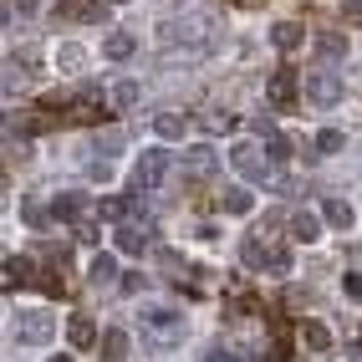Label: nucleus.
<instances>
[{"label":"nucleus","mask_w":362,"mask_h":362,"mask_svg":"<svg viewBox=\"0 0 362 362\" xmlns=\"http://www.w3.org/2000/svg\"><path fill=\"white\" fill-rule=\"evenodd\" d=\"M342 11L347 16H362V0H342Z\"/></svg>","instance_id":"38"},{"label":"nucleus","mask_w":362,"mask_h":362,"mask_svg":"<svg viewBox=\"0 0 362 362\" xmlns=\"http://www.w3.org/2000/svg\"><path fill=\"white\" fill-rule=\"evenodd\" d=\"M220 204H225V209H230V214H245V209H250V204H255V194H250V189H230V194H225V199H220Z\"/></svg>","instance_id":"25"},{"label":"nucleus","mask_w":362,"mask_h":362,"mask_svg":"<svg viewBox=\"0 0 362 362\" xmlns=\"http://www.w3.org/2000/svg\"><path fill=\"white\" fill-rule=\"evenodd\" d=\"M82 209H87V194H82V189H66V194L52 199V220H77Z\"/></svg>","instance_id":"9"},{"label":"nucleus","mask_w":362,"mask_h":362,"mask_svg":"<svg viewBox=\"0 0 362 362\" xmlns=\"http://www.w3.org/2000/svg\"><path fill=\"white\" fill-rule=\"evenodd\" d=\"M103 6H128V0H103Z\"/></svg>","instance_id":"40"},{"label":"nucleus","mask_w":362,"mask_h":362,"mask_svg":"<svg viewBox=\"0 0 362 362\" xmlns=\"http://www.w3.org/2000/svg\"><path fill=\"white\" fill-rule=\"evenodd\" d=\"M98 214H103V220H128V214H133V199L112 194V199H103V204H98Z\"/></svg>","instance_id":"23"},{"label":"nucleus","mask_w":362,"mask_h":362,"mask_svg":"<svg viewBox=\"0 0 362 362\" xmlns=\"http://www.w3.org/2000/svg\"><path fill=\"white\" fill-rule=\"evenodd\" d=\"M296 66H276L271 71V82H265V103H271L276 112H291L296 107Z\"/></svg>","instance_id":"4"},{"label":"nucleus","mask_w":362,"mask_h":362,"mask_svg":"<svg viewBox=\"0 0 362 362\" xmlns=\"http://www.w3.org/2000/svg\"><path fill=\"white\" fill-rule=\"evenodd\" d=\"M265 271H271V276H291V255H286L281 245L271 250V265H265Z\"/></svg>","instance_id":"29"},{"label":"nucleus","mask_w":362,"mask_h":362,"mask_svg":"<svg viewBox=\"0 0 362 362\" xmlns=\"http://www.w3.org/2000/svg\"><path fill=\"white\" fill-rule=\"evenodd\" d=\"M107 98H112V107H133V103H138V82H117Z\"/></svg>","instance_id":"26"},{"label":"nucleus","mask_w":362,"mask_h":362,"mask_svg":"<svg viewBox=\"0 0 362 362\" xmlns=\"http://www.w3.org/2000/svg\"><path fill=\"white\" fill-rule=\"evenodd\" d=\"M158 36H163V41H199L204 31H199V26H189V21H168Z\"/></svg>","instance_id":"22"},{"label":"nucleus","mask_w":362,"mask_h":362,"mask_svg":"<svg viewBox=\"0 0 362 362\" xmlns=\"http://www.w3.org/2000/svg\"><path fill=\"white\" fill-rule=\"evenodd\" d=\"M41 11V0H16V16H36Z\"/></svg>","instance_id":"36"},{"label":"nucleus","mask_w":362,"mask_h":362,"mask_svg":"<svg viewBox=\"0 0 362 362\" xmlns=\"http://www.w3.org/2000/svg\"><path fill=\"white\" fill-rule=\"evenodd\" d=\"M103 357H107V362H123V357H128V337L117 332V327L103 332Z\"/></svg>","instance_id":"20"},{"label":"nucleus","mask_w":362,"mask_h":362,"mask_svg":"<svg viewBox=\"0 0 362 362\" xmlns=\"http://www.w3.org/2000/svg\"><path fill=\"white\" fill-rule=\"evenodd\" d=\"M184 168L189 174H214V148L209 143H194V148L184 153Z\"/></svg>","instance_id":"15"},{"label":"nucleus","mask_w":362,"mask_h":362,"mask_svg":"<svg viewBox=\"0 0 362 362\" xmlns=\"http://www.w3.org/2000/svg\"><path fill=\"white\" fill-rule=\"evenodd\" d=\"M199 362H240V357H235L230 347H204V352H199Z\"/></svg>","instance_id":"33"},{"label":"nucleus","mask_w":362,"mask_h":362,"mask_svg":"<svg viewBox=\"0 0 362 362\" xmlns=\"http://www.w3.org/2000/svg\"><path fill=\"white\" fill-rule=\"evenodd\" d=\"M342 143H347V138H342V128H322V133H317V153L327 158V153L342 148Z\"/></svg>","instance_id":"24"},{"label":"nucleus","mask_w":362,"mask_h":362,"mask_svg":"<svg viewBox=\"0 0 362 362\" xmlns=\"http://www.w3.org/2000/svg\"><path fill=\"white\" fill-rule=\"evenodd\" d=\"M57 57H62V66H66V71H77V66H82V46H62Z\"/></svg>","instance_id":"34"},{"label":"nucleus","mask_w":362,"mask_h":362,"mask_svg":"<svg viewBox=\"0 0 362 362\" xmlns=\"http://www.w3.org/2000/svg\"><path fill=\"white\" fill-rule=\"evenodd\" d=\"M46 362H77V357H71V352H57V357H46Z\"/></svg>","instance_id":"39"},{"label":"nucleus","mask_w":362,"mask_h":362,"mask_svg":"<svg viewBox=\"0 0 362 362\" xmlns=\"http://www.w3.org/2000/svg\"><path fill=\"white\" fill-rule=\"evenodd\" d=\"M66 337H71V347H92V342H98V322H92L87 311H71V317H66Z\"/></svg>","instance_id":"8"},{"label":"nucleus","mask_w":362,"mask_h":362,"mask_svg":"<svg viewBox=\"0 0 362 362\" xmlns=\"http://www.w3.org/2000/svg\"><path fill=\"white\" fill-rule=\"evenodd\" d=\"M26 281H36L31 260L26 255H6V291H11V286H26Z\"/></svg>","instance_id":"16"},{"label":"nucleus","mask_w":362,"mask_h":362,"mask_svg":"<svg viewBox=\"0 0 362 362\" xmlns=\"http://www.w3.org/2000/svg\"><path fill=\"white\" fill-rule=\"evenodd\" d=\"M153 133H158L163 143H179V138L189 133V117H184V112H158V117H153Z\"/></svg>","instance_id":"10"},{"label":"nucleus","mask_w":362,"mask_h":362,"mask_svg":"<svg viewBox=\"0 0 362 362\" xmlns=\"http://www.w3.org/2000/svg\"><path fill=\"white\" fill-rule=\"evenodd\" d=\"M306 103L311 107H337V103H342V77H337L332 66H317L306 77Z\"/></svg>","instance_id":"3"},{"label":"nucleus","mask_w":362,"mask_h":362,"mask_svg":"<svg viewBox=\"0 0 362 362\" xmlns=\"http://www.w3.org/2000/svg\"><path fill=\"white\" fill-rule=\"evenodd\" d=\"M199 123H204L209 133H230V128H235V117H230V112H214V107H209V112L199 117Z\"/></svg>","instance_id":"28"},{"label":"nucleus","mask_w":362,"mask_h":362,"mask_svg":"<svg viewBox=\"0 0 362 362\" xmlns=\"http://www.w3.org/2000/svg\"><path fill=\"white\" fill-rule=\"evenodd\" d=\"M6 133H16V138H31V133H36V117H11V123H6Z\"/></svg>","instance_id":"31"},{"label":"nucleus","mask_w":362,"mask_h":362,"mask_svg":"<svg viewBox=\"0 0 362 362\" xmlns=\"http://www.w3.org/2000/svg\"><path fill=\"white\" fill-rule=\"evenodd\" d=\"M322 220H327V225H337V230H352L357 214H352V204H347V199H337V194H332V199L322 204Z\"/></svg>","instance_id":"12"},{"label":"nucleus","mask_w":362,"mask_h":362,"mask_svg":"<svg viewBox=\"0 0 362 362\" xmlns=\"http://www.w3.org/2000/svg\"><path fill=\"white\" fill-rule=\"evenodd\" d=\"M265 153H271V163H286V158H291V143H286L281 133H271V138H265Z\"/></svg>","instance_id":"27"},{"label":"nucleus","mask_w":362,"mask_h":362,"mask_svg":"<svg viewBox=\"0 0 362 362\" xmlns=\"http://www.w3.org/2000/svg\"><path fill=\"white\" fill-rule=\"evenodd\" d=\"M143 327H148V332H158L163 342H174V337L184 332V317H179L174 306H143Z\"/></svg>","instance_id":"6"},{"label":"nucleus","mask_w":362,"mask_h":362,"mask_svg":"<svg viewBox=\"0 0 362 362\" xmlns=\"http://www.w3.org/2000/svg\"><path fill=\"white\" fill-rule=\"evenodd\" d=\"M347 296H352V301H362V276H347Z\"/></svg>","instance_id":"37"},{"label":"nucleus","mask_w":362,"mask_h":362,"mask_svg":"<svg viewBox=\"0 0 362 362\" xmlns=\"http://www.w3.org/2000/svg\"><path fill=\"white\" fill-rule=\"evenodd\" d=\"M77 240H82V245H98V240H103V225H98V220H82V225H77Z\"/></svg>","instance_id":"30"},{"label":"nucleus","mask_w":362,"mask_h":362,"mask_svg":"<svg viewBox=\"0 0 362 362\" xmlns=\"http://www.w3.org/2000/svg\"><path fill=\"white\" fill-rule=\"evenodd\" d=\"M291 235L301 240V245H311V240H322V220H317V214H306V209H296L291 214Z\"/></svg>","instance_id":"14"},{"label":"nucleus","mask_w":362,"mask_h":362,"mask_svg":"<svg viewBox=\"0 0 362 362\" xmlns=\"http://www.w3.org/2000/svg\"><path fill=\"white\" fill-rule=\"evenodd\" d=\"M301 36H306V26H301V21H276V26H271V41L281 46V52H296V46H301Z\"/></svg>","instance_id":"11"},{"label":"nucleus","mask_w":362,"mask_h":362,"mask_svg":"<svg viewBox=\"0 0 362 362\" xmlns=\"http://www.w3.org/2000/svg\"><path fill=\"white\" fill-rule=\"evenodd\" d=\"M240 255H245V265H250V271H265V265H271V245H260L255 235L245 240V250H240Z\"/></svg>","instance_id":"21"},{"label":"nucleus","mask_w":362,"mask_h":362,"mask_svg":"<svg viewBox=\"0 0 362 362\" xmlns=\"http://www.w3.org/2000/svg\"><path fill=\"white\" fill-rule=\"evenodd\" d=\"M317 57H322V62H342V57H347V36H342V31H322V36H317Z\"/></svg>","instance_id":"13"},{"label":"nucleus","mask_w":362,"mask_h":362,"mask_svg":"<svg viewBox=\"0 0 362 362\" xmlns=\"http://www.w3.org/2000/svg\"><path fill=\"white\" fill-rule=\"evenodd\" d=\"M16 342H26V347H46V342H52V311H46V306H21L16 311Z\"/></svg>","instance_id":"1"},{"label":"nucleus","mask_w":362,"mask_h":362,"mask_svg":"<svg viewBox=\"0 0 362 362\" xmlns=\"http://www.w3.org/2000/svg\"><path fill=\"white\" fill-rule=\"evenodd\" d=\"M235 174L245 179V184H271L276 174H271V153L265 148H255V143H235Z\"/></svg>","instance_id":"2"},{"label":"nucleus","mask_w":362,"mask_h":362,"mask_svg":"<svg viewBox=\"0 0 362 362\" xmlns=\"http://www.w3.org/2000/svg\"><path fill=\"white\" fill-rule=\"evenodd\" d=\"M123 291L133 296V291H148V281H143V276H123Z\"/></svg>","instance_id":"35"},{"label":"nucleus","mask_w":362,"mask_h":362,"mask_svg":"<svg viewBox=\"0 0 362 362\" xmlns=\"http://www.w3.org/2000/svg\"><path fill=\"white\" fill-rule=\"evenodd\" d=\"M87 276L98 281V286H107V281H117V260L112 255H92V265H87Z\"/></svg>","instance_id":"19"},{"label":"nucleus","mask_w":362,"mask_h":362,"mask_svg":"<svg viewBox=\"0 0 362 362\" xmlns=\"http://www.w3.org/2000/svg\"><path fill=\"white\" fill-rule=\"evenodd\" d=\"M133 46H138V41H133L128 31H112V36L103 41V52H107V62H128V57H133Z\"/></svg>","instance_id":"17"},{"label":"nucleus","mask_w":362,"mask_h":362,"mask_svg":"<svg viewBox=\"0 0 362 362\" xmlns=\"http://www.w3.org/2000/svg\"><path fill=\"white\" fill-rule=\"evenodd\" d=\"M168 148H148V153H138V163H133V184L138 189H158L163 184V174H168Z\"/></svg>","instance_id":"5"},{"label":"nucleus","mask_w":362,"mask_h":362,"mask_svg":"<svg viewBox=\"0 0 362 362\" xmlns=\"http://www.w3.org/2000/svg\"><path fill=\"white\" fill-rule=\"evenodd\" d=\"M148 240H153V230L143 225V220L117 225V250H123V255H143V250H148Z\"/></svg>","instance_id":"7"},{"label":"nucleus","mask_w":362,"mask_h":362,"mask_svg":"<svg viewBox=\"0 0 362 362\" xmlns=\"http://www.w3.org/2000/svg\"><path fill=\"white\" fill-rule=\"evenodd\" d=\"M36 286H41L46 296H62V276H57V271H41V276H36Z\"/></svg>","instance_id":"32"},{"label":"nucleus","mask_w":362,"mask_h":362,"mask_svg":"<svg viewBox=\"0 0 362 362\" xmlns=\"http://www.w3.org/2000/svg\"><path fill=\"white\" fill-rule=\"evenodd\" d=\"M301 342H306L311 352H327V347H332V332H327V322H301Z\"/></svg>","instance_id":"18"}]
</instances>
